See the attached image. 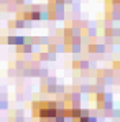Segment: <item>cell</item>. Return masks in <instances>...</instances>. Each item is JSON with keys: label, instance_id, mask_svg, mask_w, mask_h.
<instances>
[{"label": "cell", "instance_id": "1", "mask_svg": "<svg viewBox=\"0 0 120 122\" xmlns=\"http://www.w3.org/2000/svg\"><path fill=\"white\" fill-rule=\"evenodd\" d=\"M62 102L66 107H81V94L79 92H64L62 94Z\"/></svg>", "mask_w": 120, "mask_h": 122}, {"label": "cell", "instance_id": "2", "mask_svg": "<svg viewBox=\"0 0 120 122\" xmlns=\"http://www.w3.org/2000/svg\"><path fill=\"white\" fill-rule=\"evenodd\" d=\"M56 86H58V81L56 78H43L41 79V92H48V94H54L56 91Z\"/></svg>", "mask_w": 120, "mask_h": 122}, {"label": "cell", "instance_id": "3", "mask_svg": "<svg viewBox=\"0 0 120 122\" xmlns=\"http://www.w3.org/2000/svg\"><path fill=\"white\" fill-rule=\"evenodd\" d=\"M87 51L89 53H92V55H102V53H105V45H102V43H89V46H87Z\"/></svg>", "mask_w": 120, "mask_h": 122}, {"label": "cell", "instance_id": "4", "mask_svg": "<svg viewBox=\"0 0 120 122\" xmlns=\"http://www.w3.org/2000/svg\"><path fill=\"white\" fill-rule=\"evenodd\" d=\"M54 58H56V55H54V53H49V51H46V50L35 55V61H53Z\"/></svg>", "mask_w": 120, "mask_h": 122}, {"label": "cell", "instance_id": "5", "mask_svg": "<svg viewBox=\"0 0 120 122\" xmlns=\"http://www.w3.org/2000/svg\"><path fill=\"white\" fill-rule=\"evenodd\" d=\"M5 43H7V45L18 46V45H23V43H25V36H7V38H5Z\"/></svg>", "mask_w": 120, "mask_h": 122}, {"label": "cell", "instance_id": "6", "mask_svg": "<svg viewBox=\"0 0 120 122\" xmlns=\"http://www.w3.org/2000/svg\"><path fill=\"white\" fill-rule=\"evenodd\" d=\"M89 61L87 60H76V61H72V68L74 69H89Z\"/></svg>", "mask_w": 120, "mask_h": 122}, {"label": "cell", "instance_id": "7", "mask_svg": "<svg viewBox=\"0 0 120 122\" xmlns=\"http://www.w3.org/2000/svg\"><path fill=\"white\" fill-rule=\"evenodd\" d=\"M10 28H26V25H28V21L21 20V18H15V20H12L10 23Z\"/></svg>", "mask_w": 120, "mask_h": 122}, {"label": "cell", "instance_id": "8", "mask_svg": "<svg viewBox=\"0 0 120 122\" xmlns=\"http://www.w3.org/2000/svg\"><path fill=\"white\" fill-rule=\"evenodd\" d=\"M114 68H115V69H120V60L119 61H114Z\"/></svg>", "mask_w": 120, "mask_h": 122}]
</instances>
